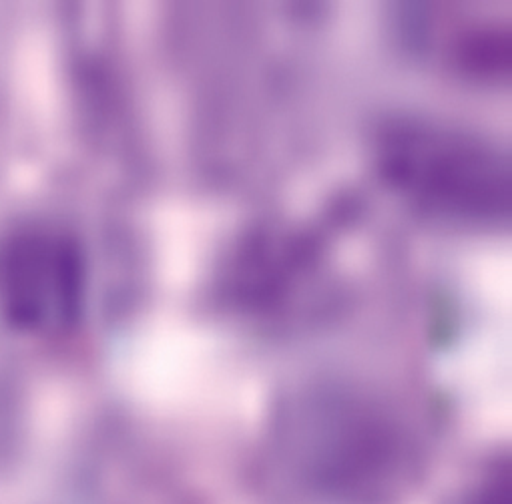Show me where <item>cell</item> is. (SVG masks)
Returning a JSON list of instances; mask_svg holds the SVG:
<instances>
[{
    "label": "cell",
    "mask_w": 512,
    "mask_h": 504,
    "mask_svg": "<svg viewBox=\"0 0 512 504\" xmlns=\"http://www.w3.org/2000/svg\"><path fill=\"white\" fill-rule=\"evenodd\" d=\"M87 260L65 229L33 221L0 239V320L31 338L73 330L85 312Z\"/></svg>",
    "instance_id": "obj_1"
},
{
    "label": "cell",
    "mask_w": 512,
    "mask_h": 504,
    "mask_svg": "<svg viewBox=\"0 0 512 504\" xmlns=\"http://www.w3.org/2000/svg\"><path fill=\"white\" fill-rule=\"evenodd\" d=\"M388 169L404 189L448 211H482L500 205V163L496 155L448 131H406L388 147Z\"/></svg>",
    "instance_id": "obj_2"
},
{
    "label": "cell",
    "mask_w": 512,
    "mask_h": 504,
    "mask_svg": "<svg viewBox=\"0 0 512 504\" xmlns=\"http://www.w3.org/2000/svg\"><path fill=\"white\" fill-rule=\"evenodd\" d=\"M502 488L506 486H500L498 472L488 478L484 476L480 482H476L466 490L464 498L458 504H504V500L500 498Z\"/></svg>",
    "instance_id": "obj_3"
}]
</instances>
